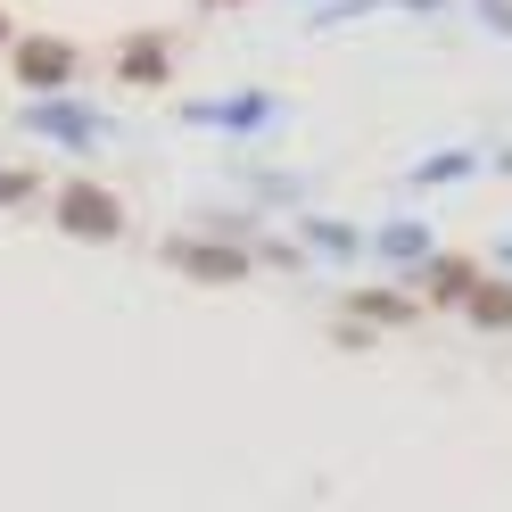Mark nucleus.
Masks as SVG:
<instances>
[{
  "label": "nucleus",
  "instance_id": "obj_1",
  "mask_svg": "<svg viewBox=\"0 0 512 512\" xmlns=\"http://www.w3.org/2000/svg\"><path fill=\"white\" fill-rule=\"evenodd\" d=\"M67 223L75 232H116V207L100 199V190H67Z\"/></svg>",
  "mask_w": 512,
  "mask_h": 512
},
{
  "label": "nucleus",
  "instance_id": "obj_2",
  "mask_svg": "<svg viewBox=\"0 0 512 512\" xmlns=\"http://www.w3.org/2000/svg\"><path fill=\"white\" fill-rule=\"evenodd\" d=\"M17 75H25V83H58V75H67V50H58V42H25Z\"/></svg>",
  "mask_w": 512,
  "mask_h": 512
}]
</instances>
